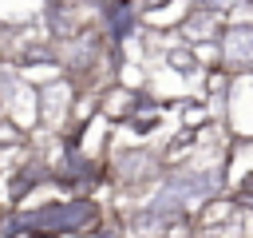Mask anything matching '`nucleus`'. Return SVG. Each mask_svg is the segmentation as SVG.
<instances>
[{"label": "nucleus", "mask_w": 253, "mask_h": 238, "mask_svg": "<svg viewBox=\"0 0 253 238\" xmlns=\"http://www.w3.org/2000/svg\"><path fill=\"white\" fill-rule=\"evenodd\" d=\"M217 71L225 75H253V20L225 24L217 40Z\"/></svg>", "instance_id": "f257e3e1"}, {"label": "nucleus", "mask_w": 253, "mask_h": 238, "mask_svg": "<svg viewBox=\"0 0 253 238\" xmlns=\"http://www.w3.org/2000/svg\"><path fill=\"white\" fill-rule=\"evenodd\" d=\"M158 167H162V159L150 155V151H138V147L134 151H115L107 159V175L119 186H126V190H138V186L154 182L158 178Z\"/></svg>", "instance_id": "f03ea898"}, {"label": "nucleus", "mask_w": 253, "mask_h": 238, "mask_svg": "<svg viewBox=\"0 0 253 238\" xmlns=\"http://www.w3.org/2000/svg\"><path fill=\"white\" fill-rule=\"evenodd\" d=\"M138 103H142V95H138L134 87L111 83V87H103V95H99V115L119 123V119H130V115L138 111Z\"/></svg>", "instance_id": "7ed1b4c3"}]
</instances>
